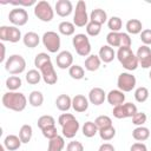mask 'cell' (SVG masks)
I'll use <instances>...</instances> for the list:
<instances>
[{
  "mask_svg": "<svg viewBox=\"0 0 151 151\" xmlns=\"http://www.w3.org/2000/svg\"><path fill=\"white\" fill-rule=\"evenodd\" d=\"M1 101L6 109L15 111V112L24 111L27 105L26 96L21 92H17V91H8V92L4 93Z\"/></svg>",
  "mask_w": 151,
  "mask_h": 151,
  "instance_id": "6da1fadb",
  "label": "cell"
},
{
  "mask_svg": "<svg viewBox=\"0 0 151 151\" xmlns=\"http://www.w3.org/2000/svg\"><path fill=\"white\" fill-rule=\"evenodd\" d=\"M117 59L127 71H134L139 66L137 55L132 52L131 47H119L117 51Z\"/></svg>",
  "mask_w": 151,
  "mask_h": 151,
  "instance_id": "7a4b0ae2",
  "label": "cell"
},
{
  "mask_svg": "<svg viewBox=\"0 0 151 151\" xmlns=\"http://www.w3.org/2000/svg\"><path fill=\"white\" fill-rule=\"evenodd\" d=\"M25 68H26V60L20 54H12L5 61V70L12 76L22 73Z\"/></svg>",
  "mask_w": 151,
  "mask_h": 151,
  "instance_id": "3957f363",
  "label": "cell"
},
{
  "mask_svg": "<svg viewBox=\"0 0 151 151\" xmlns=\"http://www.w3.org/2000/svg\"><path fill=\"white\" fill-rule=\"evenodd\" d=\"M72 45L76 52L81 57H88L91 53V44L87 35L83 33H78L72 39Z\"/></svg>",
  "mask_w": 151,
  "mask_h": 151,
  "instance_id": "277c9868",
  "label": "cell"
},
{
  "mask_svg": "<svg viewBox=\"0 0 151 151\" xmlns=\"http://www.w3.org/2000/svg\"><path fill=\"white\" fill-rule=\"evenodd\" d=\"M34 15L44 22H50L54 17V9L47 1H38L34 6Z\"/></svg>",
  "mask_w": 151,
  "mask_h": 151,
  "instance_id": "5b68a950",
  "label": "cell"
},
{
  "mask_svg": "<svg viewBox=\"0 0 151 151\" xmlns=\"http://www.w3.org/2000/svg\"><path fill=\"white\" fill-rule=\"evenodd\" d=\"M42 44L44 46L47 48V51L50 53H57L60 48L61 41H60V37L57 32L53 31H47L44 33L42 35Z\"/></svg>",
  "mask_w": 151,
  "mask_h": 151,
  "instance_id": "8992f818",
  "label": "cell"
},
{
  "mask_svg": "<svg viewBox=\"0 0 151 151\" xmlns=\"http://www.w3.org/2000/svg\"><path fill=\"white\" fill-rule=\"evenodd\" d=\"M90 19L87 15V11H86V4L83 0H79L76 5V9H74V15H73V24L77 27H84L88 24Z\"/></svg>",
  "mask_w": 151,
  "mask_h": 151,
  "instance_id": "52a82bcc",
  "label": "cell"
},
{
  "mask_svg": "<svg viewBox=\"0 0 151 151\" xmlns=\"http://www.w3.org/2000/svg\"><path fill=\"white\" fill-rule=\"evenodd\" d=\"M138 112L137 106L132 103H124L122 105L114 106L113 107V117L117 119H123V118H132L136 113Z\"/></svg>",
  "mask_w": 151,
  "mask_h": 151,
  "instance_id": "ba28073f",
  "label": "cell"
},
{
  "mask_svg": "<svg viewBox=\"0 0 151 151\" xmlns=\"http://www.w3.org/2000/svg\"><path fill=\"white\" fill-rule=\"evenodd\" d=\"M136 77L132 73L129 72H123L118 76L117 79V86L118 90L123 91V92H130L136 87Z\"/></svg>",
  "mask_w": 151,
  "mask_h": 151,
  "instance_id": "9c48e42d",
  "label": "cell"
},
{
  "mask_svg": "<svg viewBox=\"0 0 151 151\" xmlns=\"http://www.w3.org/2000/svg\"><path fill=\"white\" fill-rule=\"evenodd\" d=\"M0 39L2 41L18 42L21 39V32L17 26H1L0 27Z\"/></svg>",
  "mask_w": 151,
  "mask_h": 151,
  "instance_id": "30bf717a",
  "label": "cell"
},
{
  "mask_svg": "<svg viewBox=\"0 0 151 151\" xmlns=\"http://www.w3.org/2000/svg\"><path fill=\"white\" fill-rule=\"evenodd\" d=\"M8 19L14 26H24L28 21V13L22 7H15L9 12Z\"/></svg>",
  "mask_w": 151,
  "mask_h": 151,
  "instance_id": "8fae6325",
  "label": "cell"
},
{
  "mask_svg": "<svg viewBox=\"0 0 151 151\" xmlns=\"http://www.w3.org/2000/svg\"><path fill=\"white\" fill-rule=\"evenodd\" d=\"M39 71L41 73V77H42L44 81L47 85H54L58 81V76H57V72L54 70V66H53L52 61L46 63Z\"/></svg>",
  "mask_w": 151,
  "mask_h": 151,
  "instance_id": "7c38bea8",
  "label": "cell"
},
{
  "mask_svg": "<svg viewBox=\"0 0 151 151\" xmlns=\"http://www.w3.org/2000/svg\"><path fill=\"white\" fill-rule=\"evenodd\" d=\"M137 59L139 65L143 68H149L151 67V48L146 45H142L138 50H137Z\"/></svg>",
  "mask_w": 151,
  "mask_h": 151,
  "instance_id": "4fadbf2b",
  "label": "cell"
},
{
  "mask_svg": "<svg viewBox=\"0 0 151 151\" xmlns=\"http://www.w3.org/2000/svg\"><path fill=\"white\" fill-rule=\"evenodd\" d=\"M79 127H80L79 122H78V120L76 119V117H74V118L70 119L68 122H66L64 125H61L63 136L66 137V138H68V139H71V138H73V137L77 134Z\"/></svg>",
  "mask_w": 151,
  "mask_h": 151,
  "instance_id": "5bb4252c",
  "label": "cell"
},
{
  "mask_svg": "<svg viewBox=\"0 0 151 151\" xmlns=\"http://www.w3.org/2000/svg\"><path fill=\"white\" fill-rule=\"evenodd\" d=\"M55 63L57 66L61 70L70 68L73 65V55L70 51H61L60 53H58L55 58Z\"/></svg>",
  "mask_w": 151,
  "mask_h": 151,
  "instance_id": "9a60e30c",
  "label": "cell"
},
{
  "mask_svg": "<svg viewBox=\"0 0 151 151\" xmlns=\"http://www.w3.org/2000/svg\"><path fill=\"white\" fill-rule=\"evenodd\" d=\"M57 14L61 18L68 17L73 11V5L70 0H58L55 2V9Z\"/></svg>",
  "mask_w": 151,
  "mask_h": 151,
  "instance_id": "2e32d148",
  "label": "cell"
},
{
  "mask_svg": "<svg viewBox=\"0 0 151 151\" xmlns=\"http://www.w3.org/2000/svg\"><path fill=\"white\" fill-rule=\"evenodd\" d=\"M106 99V93L100 87H93L88 92V101L93 105H101Z\"/></svg>",
  "mask_w": 151,
  "mask_h": 151,
  "instance_id": "e0dca14e",
  "label": "cell"
},
{
  "mask_svg": "<svg viewBox=\"0 0 151 151\" xmlns=\"http://www.w3.org/2000/svg\"><path fill=\"white\" fill-rule=\"evenodd\" d=\"M72 107L76 112H85L88 109V99L83 94H76L72 98Z\"/></svg>",
  "mask_w": 151,
  "mask_h": 151,
  "instance_id": "ac0fdd59",
  "label": "cell"
},
{
  "mask_svg": "<svg viewBox=\"0 0 151 151\" xmlns=\"http://www.w3.org/2000/svg\"><path fill=\"white\" fill-rule=\"evenodd\" d=\"M106 99H107L109 104H111L114 107V106H118V105L124 104V101H125V94L120 90H111L106 94Z\"/></svg>",
  "mask_w": 151,
  "mask_h": 151,
  "instance_id": "d6986e66",
  "label": "cell"
},
{
  "mask_svg": "<svg viewBox=\"0 0 151 151\" xmlns=\"http://www.w3.org/2000/svg\"><path fill=\"white\" fill-rule=\"evenodd\" d=\"M21 144H22L21 139L19 138V136H15V134H8L4 139V146L8 151H15V150H18L21 146Z\"/></svg>",
  "mask_w": 151,
  "mask_h": 151,
  "instance_id": "ffe728a7",
  "label": "cell"
},
{
  "mask_svg": "<svg viewBox=\"0 0 151 151\" xmlns=\"http://www.w3.org/2000/svg\"><path fill=\"white\" fill-rule=\"evenodd\" d=\"M99 58H100V60L103 61V63H106V64H109V63H111L113 59H114V57L117 55L116 54V52H114V50L111 47V46H109V45H104V46H101L100 47V50H99Z\"/></svg>",
  "mask_w": 151,
  "mask_h": 151,
  "instance_id": "44dd1931",
  "label": "cell"
},
{
  "mask_svg": "<svg viewBox=\"0 0 151 151\" xmlns=\"http://www.w3.org/2000/svg\"><path fill=\"white\" fill-rule=\"evenodd\" d=\"M55 106L58 110L66 112L72 107V98L68 94H60L55 99Z\"/></svg>",
  "mask_w": 151,
  "mask_h": 151,
  "instance_id": "7402d4cb",
  "label": "cell"
},
{
  "mask_svg": "<svg viewBox=\"0 0 151 151\" xmlns=\"http://www.w3.org/2000/svg\"><path fill=\"white\" fill-rule=\"evenodd\" d=\"M22 41H24V45L28 48H34L39 45L40 42V37L35 33V32H27L24 38H22Z\"/></svg>",
  "mask_w": 151,
  "mask_h": 151,
  "instance_id": "603a6c76",
  "label": "cell"
},
{
  "mask_svg": "<svg viewBox=\"0 0 151 151\" xmlns=\"http://www.w3.org/2000/svg\"><path fill=\"white\" fill-rule=\"evenodd\" d=\"M101 60L99 58V55L96 54H90L86 59H85V68L90 72H94L100 67Z\"/></svg>",
  "mask_w": 151,
  "mask_h": 151,
  "instance_id": "cb8c5ba5",
  "label": "cell"
},
{
  "mask_svg": "<svg viewBox=\"0 0 151 151\" xmlns=\"http://www.w3.org/2000/svg\"><path fill=\"white\" fill-rule=\"evenodd\" d=\"M90 21H93L96 24H99V25H103L107 21V14L104 9L101 8H96L91 12L90 14Z\"/></svg>",
  "mask_w": 151,
  "mask_h": 151,
  "instance_id": "d4e9b609",
  "label": "cell"
},
{
  "mask_svg": "<svg viewBox=\"0 0 151 151\" xmlns=\"http://www.w3.org/2000/svg\"><path fill=\"white\" fill-rule=\"evenodd\" d=\"M126 31H127V34H139L142 33V28H143V25H142V21L138 20V19H130L127 20L126 25Z\"/></svg>",
  "mask_w": 151,
  "mask_h": 151,
  "instance_id": "484cf974",
  "label": "cell"
},
{
  "mask_svg": "<svg viewBox=\"0 0 151 151\" xmlns=\"http://www.w3.org/2000/svg\"><path fill=\"white\" fill-rule=\"evenodd\" d=\"M132 137L138 142H144L150 137V130L145 126H137L132 131Z\"/></svg>",
  "mask_w": 151,
  "mask_h": 151,
  "instance_id": "4316f807",
  "label": "cell"
},
{
  "mask_svg": "<svg viewBox=\"0 0 151 151\" xmlns=\"http://www.w3.org/2000/svg\"><path fill=\"white\" fill-rule=\"evenodd\" d=\"M64 146H65L64 137L57 136L55 138H53V139H51V140L48 142L47 151H63Z\"/></svg>",
  "mask_w": 151,
  "mask_h": 151,
  "instance_id": "83f0119b",
  "label": "cell"
},
{
  "mask_svg": "<svg viewBox=\"0 0 151 151\" xmlns=\"http://www.w3.org/2000/svg\"><path fill=\"white\" fill-rule=\"evenodd\" d=\"M32 134H33V129H32V126L28 125V124L22 125V126L20 127V130H19V138L21 139V142H22L24 144H27V143L31 140Z\"/></svg>",
  "mask_w": 151,
  "mask_h": 151,
  "instance_id": "f1b7e54d",
  "label": "cell"
},
{
  "mask_svg": "<svg viewBox=\"0 0 151 151\" xmlns=\"http://www.w3.org/2000/svg\"><path fill=\"white\" fill-rule=\"evenodd\" d=\"M28 103L33 107H39L44 103V94L40 91H32L28 96Z\"/></svg>",
  "mask_w": 151,
  "mask_h": 151,
  "instance_id": "f546056e",
  "label": "cell"
},
{
  "mask_svg": "<svg viewBox=\"0 0 151 151\" xmlns=\"http://www.w3.org/2000/svg\"><path fill=\"white\" fill-rule=\"evenodd\" d=\"M58 29H59V33H61L63 35H72L74 34V31H76V26L73 22H70V21H61L58 26Z\"/></svg>",
  "mask_w": 151,
  "mask_h": 151,
  "instance_id": "4dcf8cb0",
  "label": "cell"
},
{
  "mask_svg": "<svg viewBox=\"0 0 151 151\" xmlns=\"http://www.w3.org/2000/svg\"><path fill=\"white\" fill-rule=\"evenodd\" d=\"M83 134L87 138H92L94 137L97 133H98V127L96 126L94 122H86L84 125H83Z\"/></svg>",
  "mask_w": 151,
  "mask_h": 151,
  "instance_id": "1f68e13d",
  "label": "cell"
},
{
  "mask_svg": "<svg viewBox=\"0 0 151 151\" xmlns=\"http://www.w3.org/2000/svg\"><path fill=\"white\" fill-rule=\"evenodd\" d=\"M21 85H22V81L18 76H9L6 79V87L9 91H17L18 88L21 87Z\"/></svg>",
  "mask_w": 151,
  "mask_h": 151,
  "instance_id": "d6a6232c",
  "label": "cell"
},
{
  "mask_svg": "<svg viewBox=\"0 0 151 151\" xmlns=\"http://www.w3.org/2000/svg\"><path fill=\"white\" fill-rule=\"evenodd\" d=\"M68 74L72 79H76V80H80L84 78L85 76V71L81 66L79 65H72L70 68H68Z\"/></svg>",
  "mask_w": 151,
  "mask_h": 151,
  "instance_id": "836d02e7",
  "label": "cell"
},
{
  "mask_svg": "<svg viewBox=\"0 0 151 151\" xmlns=\"http://www.w3.org/2000/svg\"><path fill=\"white\" fill-rule=\"evenodd\" d=\"M41 73L39 70H29L26 73V81L31 85H37L41 80Z\"/></svg>",
  "mask_w": 151,
  "mask_h": 151,
  "instance_id": "e575fe53",
  "label": "cell"
},
{
  "mask_svg": "<svg viewBox=\"0 0 151 151\" xmlns=\"http://www.w3.org/2000/svg\"><path fill=\"white\" fill-rule=\"evenodd\" d=\"M53 125H55V120L50 114H44L38 119V127L40 130H44V129H46L48 126H53Z\"/></svg>",
  "mask_w": 151,
  "mask_h": 151,
  "instance_id": "d590c367",
  "label": "cell"
},
{
  "mask_svg": "<svg viewBox=\"0 0 151 151\" xmlns=\"http://www.w3.org/2000/svg\"><path fill=\"white\" fill-rule=\"evenodd\" d=\"M107 45L111 47H120V32H110L106 35Z\"/></svg>",
  "mask_w": 151,
  "mask_h": 151,
  "instance_id": "8d00e7d4",
  "label": "cell"
},
{
  "mask_svg": "<svg viewBox=\"0 0 151 151\" xmlns=\"http://www.w3.org/2000/svg\"><path fill=\"white\" fill-rule=\"evenodd\" d=\"M94 124L96 126L98 127V131L101 130V129H105V127H110L112 126V119L109 117V116H99L96 118L94 120Z\"/></svg>",
  "mask_w": 151,
  "mask_h": 151,
  "instance_id": "74e56055",
  "label": "cell"
},
{
  "mask_svg": "<svg viewBox=\"0 0 151 151\" xmlns=\"http://www.w3.org/2000/svg\"><path fill=\"white\" fill-rule=\"evenodd\" d=\"M48 61H51V57L47 54V53H45V52H41V53H38L37 55H35V58H34V66L38 68V70H40L46 63H48Z\"/></svg>",
  "mask_w": 151,
  "mask_h": 151,
  "instance_id": "f35d334b",
  "label": "cell"
},
{
  "mask_svg": "<svg viewBox=\"0 0 151 151\" xmlns=\"http://www.w3.org/2000/svg\"><path fill=\"white\" fill-rule=\"evenodd\" d=\"M149 98V90L144 86H140L138 88H136L134 91V99L138 101V103H144Z\"/></svg>",
  "mask_w": 151,
  "mask_h": 151,
  "instance_id": "ab89813d",
  "label": "cell"
},
{
  "mask_svg": "<svg viewBox=\"0 0 151 151\" xmlns=\"http://www.w3.org/2000/svg\"><path fill=\"white\" fill-rule=\"evenodd\" d=\"M98 133H99V136H100V138H101L103 140L107 142V140H111V139L116 136V129H114L113 125H112V126H110V127H105V129L99 130Z\"/></svg>",
  "mask_w": 151,
  "mask_h": 151,
  "instance_id": "60d3db41",
  "label": "cell"
},
{
  "mask_svg": "<svg viewBox=\"0 0 151 151\" xmlns=\"http://www.w3.org/2000/svg\"><path fill=\"white\" fill-rule=\"evenodd\" d=\"M107 26L111 29V32H119L123 26V21L119 17H112L107 20Z\"/></svg>",
  "mask_w": 151,
  "mask_h": 151,
  "instance_id": "b9f144b4",
  "label": "cell"
},
{
  "mask_svg": "<svg viewBox=\"0 0 151 151\" xmlns=\"http://www.w3.org/2000/svg\"><path fill=\"white\" fill-rule=\"evenodd\" d=\"M101 31V25L96 24L93 21H88V24L86 25V33L91 37H96L100 33Z\"/></svg>",
  "mask_w": 151,
  "mask_h": 151,
  "instance_id": "7bdbcfd3",
  "label": "cell"
},
{
  "mask_svg": "<svg viewBox=\"0 0 151 151\" xmlns=\"http://www.w3.org/2000/svg\"><path fill=\"white\" fill-rule=\"evenodd\" d=\"M41 132H42V136H44L45 138H47L48 140H51V139L55 138L57 136H59V134H58V131H57L55 125H53V126H48V127H46V129L41 130Z\"/></svg>",
  "mask_w": 151,
  "mask_h": 151,
  "instance_id": "ee69618b",
  "label": "cell"
},
{
  "mask_svg": "<svg viewBox=\"0 0 151 151\" xmlns=\"http://www.w3.org/2000/svg\"><path fill=\"white\" fill-rule=\"evenodd\" d=\"M146 114L144 112H137L133 117H132V124L136 126H143L144 123H146Z\"/></svg>",
  "mask_w": 151,
  "mask_h": 151,
  "instance_id": "f6af8a7d",
  "label": "cell"
},
{
  "mask_svg": "<svg viewBox=\"0 0 151 151\" xmlns=\"http://www.w3.org/2000/svg\"><path fill=\"white\" fill-rule=\"evenodd\" d=\"M66 151H84V145L80 142L77 140H72L67 144L66 146Z\"/></svg>",
  "mask_w": 151,
  "mask_h": 151,
  "instance_id": "bcb514c9",
  "label": "cell"
},
{
  "mask_svg": "<svg viewBox=\"0 0 151 151\" xmlns=\"http://www.w3.org/2000/svg\"><path fill=\"white\" fill-rule=\"evenodd\" d=\"M140 40L143 42V45H151V29H143L140 33Z\"/></svg>",
  "mask_w": 151,
  "mask_h": 151,
  "instance_id": "7dc6e473",
  "label": "cell"
},
{
  "mask_svg": "<svg viewBox=\"0 0 151 151\" xmlns=\"http://www.w3.org/2000/svg\"><path fill=\"white\" fill-rule=\"evenodd\" d=\"M132 40L127 33H122L120 32V47H131Z\"/></svg>",
  "mask_w": 151,
  "mask_h": 151,
  "instance_id": "c3c4849f",
  "label": "cell"
},
{
  "mask_svg": "<svg viewBox=\"0 0 151 151\" xmlns=\"http://www.w3.org/2000/svg\"><path fill=\"white\" fill-rule=\"evenodd\" d=\"M11 5L14 6H32V5H37L35 0H19V1H9Z\"/></svg>",
  "mask_w": 151,
  "mask_h": 151,
  "instance_id": "681fc988",
  "label": "cell"
},
{
  "mask_svg": "<svg viewBox=\"0 0 151 151\" xmlns=\"http://www.w3.org/2000/svg\"><path fill=\"white\" fill-rule=\"evenodd\" d=\"M130 151H147V147H146V145L144 143L137 142V143H134V144L131 145Z\"/></svg>",
  "mask_w": 151,
  "mask_h": 151,
  "instance_id": "f907efd6",
  "label": "cell"
},
{
  "mask_svg": "<svg viewBox=\"0 0 151 151\" xmlns=\"http://www.w3.org/2000/svg\"><path fill=\"white\" fill-rule=\"evenodd\" d=\"M72 118H74V116H73L72 113H63V114L59 116V118H58V123H59L60 125H64L66 122H68V120L72 119Z\"/></svg>",
  "mask_w": 151,
  "mask_h": 151,
  "instance_id": "816d5d0a",
  "label": "cell"
},
{
  "mask_svg": "<svg viewBox=\"0 0 151 151\" xmlns=\"http://www.w3.org/2000/svg\"><path fill=\"white\" fill-rule=\"evenodd\" d=\"M98 151H116L114 150V146L110 143H104L99 146V150Z\"/></svg>",
  "mask_w": 151,
  "mask_h": 151,
  "instance_id": "f5cc1de1",
  "label": "cell"
},
{
  "mask_svg": "<svg viewBox=\"0 0 151 151\" xmlns=\"http://www.w3.org/2000/svg\"><path fill=\"white\" fill-rule=\"evenodd\" d=\"M0 48H1V57H0V61L5 60V45L0 44Z\"/></svg>",
  "mask_w": 151,
  "mask_h": 151,
  "instance_id": "db71d44e",
  "label": "cell"
},
{
  "mask_svg": "<svg viewBox=\"0 0 151 151\" xmlns=\"http://www.w3.org/2000/svg\"><path fill=\"white\" fill-rule=\"evenodd\" d=\"M5 149H6V147H5V146H4V145H2V146H1V147H0V151H5Z\"/></svg>",
  "mask_w": 151,
  "mask_h": 151,
  "instance_id": "11a10c76",
  "label": "cell"
},
{
  "mask_svg": "<svg viewBox=\"0 0 151 151\" xmlns=\"http://www.w3.org/2000/svg\"><path fill=\"white\" fill-rule=\"evenodd\" d=\"M149 77H150V80H151V71H150V73H149Z\"/></svg>",
  "mask_w": 151,
  "mask_h": 151,
  "instance_id": "9f6ffc18",
  "label": "cell"
}]
</instances>
